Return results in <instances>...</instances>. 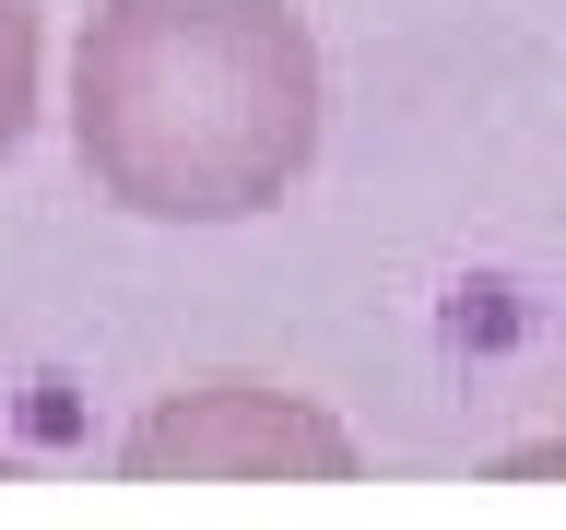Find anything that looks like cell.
I'll list each match as a JSON object with an SVG mask.
<instances>
[{
	"label": "cell",
	"instance_id": "6da1fadb",
	"mask_svg": "<svg viewBox=\"0 0 566 530\" xmlns=\"http://www.w3.org/2000/svg\"><path fill=\"white\" fill-rule=\"evenodd\" d=\"M71 166L142 224H248L318 166V35L283 0H106L71 35Z\"/></svg>",
	"mask_w": 566,
	"mask_h": 530
},
{
	"label": "cell",
	"instance_id": "7a4b0ae2",
	"mask_svg": "<svg viewBox=\"0 0 566 530\" xmlns=\"http://www.w3.org/2000/svg\"><path fill=\"white\" fill-rule=\"evenodd\" d=\"M130 484H354V436L307 389L272 378H201L166 389L118 448Z\"/></svg>",
	"mask_w": 566,
	"mask_h": 530
},
{
	"label": "cell",
	"instance_id": "3957f363",
	"mask_svg": "<svg viewBox=\"0 0 566 530\" xmlns=\"http://www.w3.org/2000/svg\"><path fill=\"white\" fill-rule=\"evenodd\" d=\"M48 106V0H0V166L35 141Z\"/></svg>",
	"mask_w": 566,
	"mask_h": 530
}]
</instances>
